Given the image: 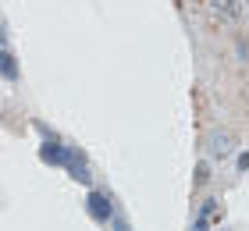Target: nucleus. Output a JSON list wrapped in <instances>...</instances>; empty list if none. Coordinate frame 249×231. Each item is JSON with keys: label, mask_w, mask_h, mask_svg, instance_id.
<instances>
[{"label": "nucleus", "mask_w": 249, "mask_h": 231, "mask_svg": "<svg viewBox=\"0 0 249 231\" xmlns=\"http://www.w3.org/2000/svg\"><path fill=\"white\" fill-rule=\"evenodd\" d=\"M207 11L213 21H239L242 18V0H207Z\"/></svg>", "instance_id": "obj_1"}, {"label": "nucleus", "mask_w": 249, "mask_h": 231, "mask_svg": "<svg viewBox=\"0 0 249 231\" xmlns=\"http://www.w3.org/2000/svg\"><path fill=\"white\" fill-rule=\"evenodd\" d=\"M64 167L71 171V178H75V181H89V171H86V157H78L75 149H68V153H64Z\"/></svg>", "instance_id": "obj_2"}, {"label": "nucleus", "mask_w": 249, "mask_h": 231, "mask_svg": "<svg viewBox=\"0 0 249 231\" xmlns=\"http://www.w3.org/2000/svg\"><path fill=\"white\" fill-rule=\"evenodd\" d=\"M89 213L96 217V221H110V199L104 192H93L89 195Z\"/></svg>", "instance_id": "obj_3"}, {"label": "nucleus", "mask_w": 249, "mask_h": 231, "mask_svg": "<svg viewBox=\"0 0 249 231\" xmlns=\"http://www.w3.org/2000/svg\"><path fill=\"white\" fill-rule=\"evenodd\" d=\"M231 149H235L231 135H213V139H210V153H213V157H228Z\"/></svg>", "instance_id": "obj_4"}, {"label": "nucleus", "mask_w": 249, "mask_h": 231, "mask_svg": "<svg viewBox=\"0 0 249 231\" xmlns=\"http://www.w3.org/2000/svg\"><path fill=\"white\" fill-rule=\"evenodd\" d=\"M53 146H43V160H47V164H64V153L68 149H61L57 146V139H50Z\"/></svg>", "instance_id": "obj_5"}, {"label": "nucleus", "mask_w": 249, "mask_h": 231, "mask_svg": "<svg viewBox=\"0 0 249 231\" xmlns=\"http://www.w3.org/2000/svg\"><path fill=\"white\" fill-rule=\"evenodd\" d=\"M0 71H4L7 78H15V75H18V64H15V57H11L7 50H0Z\"/></svg>", "instance_id": "obj_6"}, {"label": "nucleus", "mask_w": 249, "mask_h": 231, "mask_svg": "<svg viewBox=\"0 0 249 231\" xmlns=\"http://www.w3.org/2000/svg\"><path fill=\"white\" fill-rule=\"evenodd\" d=\"M196 181H199V185L207 181V164H199V167H196Z\"/></svg>", "instance_id": "obj_7"}, {"label": "nucleus", "mask_w": 249, "mask_h": 231, "mask_svg": "<svg viewBox=\"0 0 249 231\" xmlns=\"http://www.w3.org/2000/svg\"><path fill=\"white\" fill-rule=\"evenodd\" d=\"M192 231H207V217H199V221H196V228H192Z\"/></svg>", "instance_id": "obj_8"}]
</instances>
